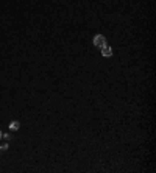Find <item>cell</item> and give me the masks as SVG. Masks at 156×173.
Instances as JSON below:
<instances>
[{
  "label": "cell",
  "instance_id": "obj_1",
  "mask_svg": "<svg viewBox=\"0 0 156 173\" xmlns=\"http://www.w3.org/2000/svg\"><path fill=\"white\" fill-rule=\"evenodd\" d=\"M94 45L95 47H98V48H102V47H105L106 45V37H105L103 34H95L94 36Z\"/></svg>",
  "mask_w": 156,
  "mask_h": 173
},
{
  "label": "cell",
  "instance_id": "obj_2",
  "mask_svg": "<svg viewBox=\"0 0 156 173\" xmlns=\"http://www.w3.org/2000/svg\"><path fill=\"white\" fill-rule=\"evenodd\" d=\"M102 55H103L105 58H111V56H113V48H111L109 45L102 47Z\"/></svg>",
  "mask_w": 156,
  "mask_h": 173
},
{
  "label": "cell",
  "instance_id": "obj_3",
  "mask_svg": "<svg viewBox=\"0 0 156 173\" xmlns=\"http://www.w3.org/2000/svg\"><path fill=\"white\" fill-rule=\"evenodd\" d=\"M9 131H19V128H20V122L19 120H13V122H9Z\"/></svg>",
  "mask_w": 156,
  "mask_h": 173
},
{
  "label": "cell",
  "instance_id": "obj_4",
  "mask_svg": "<svg viewBox=\"0 0 156 173\" xmlns=\"http://www.w3.org/2000/svg\"><path fill=\"white\" fill-rule=\"evenodd\" d=\"M2 139H5V140H6V142H9V140H11L9 133H6V134H2Z\"/></svg>",
  "mask_w": 156,
  "mask_h": 173
},
{
  "label": "cell",
  "instance_id": "obj_5",
  "mask_svg": "<svg viewBox=\"0 0 156 173\" xmlns=\"http://www.w3.org/2000/svg\"><path fill=\"white\" fill-rule=\"evenodd\" d=\"M8 147H9L8 144H3V145H0V151H6V150H8Z\"/></svg>",
  "mask_w": 156,
  "mask_h": 173
},
{
  "label": "cell",
  "instance_id": "obj_6",
  "mask_svg": "<svg viewBox=\"0 0 156 173\" xmlns=\"http://www.w3.org/2000/svg\"><path fill=\"white\" fill-rule=\"evenodd\" d=\"M0 139H2V131H0Z\"/></svg>",
  "mask_w": 156,
  "mask_h": 173
}]
</instances>
